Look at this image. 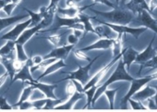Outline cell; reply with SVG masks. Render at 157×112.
<instances>
[{"label": "cell", "mask_w": 157, "mask_h": 112, "mask_svg": "<svg viewBox=\"0 0 157 112\" xmlns=\"http://www.w3.org/2000/svg\"><path fill=\"white\" fill-rule=\"evenodd\" d=\"M91 11H93L97 16H100L104 19V22L113 23V24H120V25H128L131 22H133L135 15L132 11L129 10L123 9L122 7H116L113 9L112 11H99L94 9H91Z\"/></svg>", "instance_id": "obj_1"}, {"label": "cell", "mask_w": 157, "mask_h": 112, "mask_svg": "<svg viewBox=\"0 0 157 112\" xmlns=\"http://www.w3.org/2000/svg\"><path fill=\"white\" fill-rule=\"evenodd\" d=\"M134 78L128 74V70H126V67H125V64L123 62V60L121 59V58L118 59L117 61V67L116 69V70L112 73V75L107 79L106 82H105L102 85L98 86L96 91H95V94H94V96L92 100V106H94L95 102L97 101V99L102 95L104 94V92L105 90L113 82H118V81H127V82H131Z\"/></svg>", "instance_id": "obj_2"}, {"label": "cell", "mask_w": 157, "mask_h": 112, "mask_svg": "<svg viewBox=\"0 0 157 112\" xmlns=\"http://www.w3.org/2000/svg\"><path fill=\"white\" fill-rule=\"evenodd\" d=\"M100 58V56H97L96 58H94V59H92L91 61H89V63L85 66H78L77 70L74 71H68V72H63L65 74H67L68 77L65 78L63 81H67V80H77L81 83H82L83 85H85L88 81L90 80V70L94 65V63Z\"/></svg>", "instance_id": "obj_3"}, {"label": "cell", "mask_w": 157, "mask_h": 112, "mask_svg": "<svg viewBox=\"0 0 157 112\" xmlns=\"http://www.w3.org/2000/svg\"><path fill=\"white\" fill-rule=\"evenodd\" d=\"M92 20H95L97 22L99 23H105L106 25H108L111 29H113L117 34H131L134 38L138 39L140 37V35L141 34H143L147 28L146 27H140V28H132V27H128L127 25H120V24H113V23H109L106 22H104L102 20H99L97 17H91Z\"/></svg>", "instance_id": "obj_4"}, {"label": "cell", "mask_w": 157, "mask_h": 112, "mask_svg": "<svg viewBox=\"0 0 157 112\" xmlns=\"http://www.w3.org/2000/svg\"><path fill=\"white\" fill-rule=\"evenodd\" d=\"M151 81H152L151 75H147V76H144L143 78H140V79H133L131 81V85H130V88L128 90V92L127 93V94L121 99V102H120V107L121 108H125L128 99L136 93L138 92L139 90H140L144 85H146L147 83H149Z\"/></svg>", "instance_id": "obj_5"}, {"label": "cell", "mask_w": 157, "mask_h": 112, "mask_svg": "<svg viewBox=\"0 0 157 112\" xmlns=\"http://www.w3.org/2000/svg\"><path fill=\"white\" fill-rule=\"evenodd\" d=\"M122 54H123V51H122L121 54H119V55L114 57V58L112 59V61H110L106 66H105L104 68H102V69H101V70L93 77V78H90V80L88 81V82L83 86V91L86 90V89H88V88H90V87H92V86L97 85V83L102 80V78L105 75V73H106V72L114 66V64H115L116 62H117L118 59L122 57Z\"/></svg>", "instance_id": "obj_6"}, {"label": "cell", "mask_w": 157, "mask_h": 112, "mask_svg": "<svg viewBox=\"0 0 157 112\" xmlns=\"http://www.w3.org/2000/svg\"><path fill=\"white\" fill-rule=\"evenodd\" d=\"M137 13L138 16L136 22L147 29H151L157 34V21L151 16L149 11L146 10H140Z\"/></svg>", "instance_id": "obj_7"}, {"label": "cell", "mask_w": 157, "mask_h": 112, "mask_svg": "<svg viewBox=\"0 0 157 112\" xmlns=\"http://www.w3.org/2000/svg\"><path fill=\"white\" fill-rule=\"evenodd\" d=\"M30 24H31V19H28V20H26L23 22L18 23L16 26L13 27L12 30H10L9 33L5 34L1 37V40H7V41L8 40H11V41L15 42L19 38V36L21 34V33L30 26Z\"/></svg>", "instance_id": "obj_8"}, {"label": "cell", "mask_w": 157, "mask_h": 112, "mask_svg": "<svg viewBox=\"0 0 157 112\" xmlns=\"http://www.w3.org/2000/svg\"><path fill=\"white\" fill-rule=\"evenodd\" d=\"M74 46H72V45H65V46H60L55 47L50 53H48L45 57H44V59L54 58L56 59L65 60L67 58V56L69 55V53L71 52V50L74 48Z\"/></svg>", "instance_id": "obj_9"}, {"label": "cell", "mask_w": 157, "mask_h": 112, "mask_svg": "<svg viewBox=\"0 0 157 112\" xmlns=\"http://www.w3.org/2000/svg\"><path fill=\"white\" fill-rule=\"evenodd\" d=\"M27 82L28 84L33 85L35 89H38L39 91H41L46 96V98H54V99L56 98V96L54 94L55 89L57 88L56 84H47V83L41 82L37 80H34L33 82Z\"/></svg>", "instance_id": "obj_10"}, {"label": "cell", "mask_w": 157, "mask_h": 112, "mask_svg": "<svg viewBox=\"0 0 157 112\" xmlns=\"http://www.w3.org/2000/svg\"><path fill=\"white\" fill-rule=\"evenodd\" d=\"M44 27H43V25L41 24V23H39V24H37V25H35V26H33V27H31V28H27V29H25L22 33H21V34L19 36V38L15 41V43L16 44H20V45H22V46H24L34 34H36L38 32H40L42 29H43Z\"/></svg>", "instance_id": "obj_11"}, {"label": "cell", "mask_w": 157, "mask_h": 112, "mask_svg": "<svg viewBox=\"0 0 157 112\" xmlns=\"http://www.w3.org/2000/svg\"><path fill=\"white\" fill-rule=\"evenodd\" d=\"M155 37H156V35L154 34L153 37H152V39L151 40L149 46L145 48V50L142 51L141 53H139L138 54V56H137V58L135 59V61L137 63L142 64V63H144V62L151 59L152 58H154V56L156 55V49L152 47V43L155 40Z\"/></svg>", "instance_id": "obj_12"}, {"label": "cell", "mask_w": 157, "mask_h": 112, "mask_svg": "<svg viewBox=\"0 0 157 112\" xmlns=\"http://www.w3.org/2000/svg\"><path fill=\"white\" fill-rule=\"evenodd\" d=\"M113 44V39H106V38H100L98 41H95L94 44L87 46L83 48H81L82 51L88 52L93 50H106L111 48Z\"/></svg>", "instance_id": "obj_13"}, {"label": "cell", "mask_w": 157, "mask_h": 112, "mask_svg": "<svg viewBox=\"0 0 157 112\" xmlns=\"http://www.w3.org/2000/svg\"><path fill=\"white\" fill-rule=\"evenodd\" d=\"M94 34H97L100 38L106 39H115L117 36V34L105 23H101V25L94 27Z\"/></svg>", "instance_id": "obj_14"}, {"label": "cell", "mask_w": 157, "mask_h": 112, "mask_svg": "<svg viewBox=\"0 0 157 112\" xmlns=\"http://www.w3.org/2000/svg\"><path fill=\"white\" fill-rule=\"evenodd\" d=\"M16 81H21L22 82H33L34 81V79L33 78L32 74H31V70H30V66L25 62L24 66L22 67V69L21 70H19L18 72L15 73L13 79L11 80L10 84H12L13 82H15Z\"/></svg>", "instance_id": "obj_15"}, {"label": "cell", "mask_w": 157, "mask_h": 112, "mask_svg": "<svg viewBox=\"0 0 157 112\" xmlns=\"http://www.w3.org/2000/svg\"><path fill=\"white\" fill-rule=\"evenodd\" d=\"M89 8H91V6H86V7H83V8H78V6H75V7H67L66 9H62V8L57 7L56 13L58 15H62L64 17L75 18V17L78 16V14L80 12L84 11L85 10H87Z\"/></svg>", "instance_id": "obj_16"}, {"label": "cell", "mask_w": 157, "mask_h": 112, "mask_svg": "<svg viewBox=\"0 0 157 112\" xmlns=\"http://www.w3.org/2000/svg\"><path fill=\"white\" fill-rule=\"evenodd\" d=\"M85 96L84 93H80V92H75L72 95L68 96V99L66 102H63L56 106L55 109H71L75 106V104L82 98Z\"/></svg>", "instance_id": "obj_17"}, {"label": "cell", "mask_w": 157, "mask_h": 112, "mask_svg": "<svg viewBox=\"0 0 157 112\" xmlns=\"http://www.w3.org/2000/svg\"><path fill=\"white\" fill-rule=\"evenodd\" d=\"M139 52L136 51L133 47L131 46H128L127 48H125L123 50V54H122V57H121V59L123 60L124 64H125V67H126V70H129L130 69V65L135 61L137 56H138Z\"/></svg>", "instance_id": "obj_18"}, {"label": "cell", "mask_w": 157, "mask_h": 112, "mask_svg": "<svg viewBox=\"0 0 157 112\" xmlns=\"http://www.w3.org/2000/svg\"><path fill=\"white\" fill-rule=\"evenodd\" d=\"M65 67H67V64L65 63V61L63 59H57L54 63H52L49 66H47L44 69V72L36 80L40 81L43 78H44L45 76H48V75H50V74H52V73H54V72H56V71H57V70H61L62 68H65Z\"/></svg>", "instance_id": "obj_19"}, {"label": "cell", "mask_w": 157, "mask_h": 112, "mask_svg": "<svg viewBox=\"0 0 157 112\" xmlns=\"http://www.w3.org/2000/svg\"><path fill=\"white\" fill-rule=\"evenodd\" d=\"M155 93H156V90L153 87H151V86L147 85L142 90H139L138 93L136 92L131 97H133L135 100H138V101H140V102H145L149 98L153 97Z\"/></svg>", "instance_id": "obj_20"}, {"label": "cell", "mask_w": 157, "mask_h": 112, "mask_svg": "<svg viewBox=\"0 0 157 112\" xmlns=\"http://www.w3.org/2000/svg\"><path fill=\"white\" fill-rule=\"evenodd\" d=\"M125 7L133 13H137L140 10H146L149 11V6L146 0H129L127 4H125Z\"/></svg>", "instance_id": "obj_21"}, {"label": "cell", "mask_w": 157, "mask_h": 112, "mask_svg": "<svg viewBox=\"0 0 157 112\" xmlns=\"http://www.w3.org/2000/svg\"><path fill=\"white\" fill-rule=\"evenodd\" d=\"M56 24H55V29L54 31L56 30H58L62 27H66L67 29H69V27L71 25H73L74 23L76 22H78V17H75V18H68V17H59L58 15L56 16Z\"/></svg>", "instance_id": "obj_22"}, {"label": "cell", "mask_w": 157, "mask_h": 112, "mask_svg": "<svg viewBox=\"0 0 157 112\" xmlns=\"http://www.w3.org/2000/svg\"><path fill=\"white\" fill-rule=\"evenodd\" d=\"M78 22H80L81 23L83 24L84 26V32H85V34H88V33H92V34H94V25L92 24L91 22V16L85 14L83 11L80 12L78 14Z\"/></svg>", "instance_id": "obj_23"}, {"label": "cell", "mask_w": 157, "mask_h": 112, "mask_svg": "<svg viewBox=\"0 0 157 112\" xmlns=\"http://www.w3.org/2000/svg\"><path fill=\"white\" fill-rule=\"evenodd\" d=\"M29 15L28 14H24V15H17V16H13V17H8L5 19H0V32L3 31L5 28L20 22L22 19H28Z\"/></svg>", "instance_id": "obj_24"}, {"label": "cell", "mask_w": 157, "mask_h": 112, "mask_svg": "<svg viewBox=\"0 0 157 112\" xmlns=\"http://www.w3.org/2000/svg\"><path fill=\"white\" fill-rule=\"evenodd\" d=\"M122 34H117V36L113 39V44L111 46L112 52H113V57H116L119 54L122 53L123 49V40H122Z\"/></svg>", "instance_id": "obj_25"}, {"label": "cell", "mask_w": 157, "mask_h": 112, "mask_svg": "<svg viewBox=\"0 0 157 112\" xmlns=\"http://www.w3.org/2000/svg\"><path fill=\"white\" fill-rule=\"evenodd\" d=\"M13 60L14 59H10L6 57H1V59H0V63L4 66V68L6 69V71L8 72V74L11 80L13 79V77L16 73V70L13 66Z\"/></svg>", "instance_id": "obj_26"}, {"label": "cell", "mask_w": 157, "mask_h": 112, "mask_svg": "<svg viewBox=\"0 0 157 112\" xmlns=\"http://www.w3.org/2000/svg\"><path fill=\"white\" fill-rule=\"evenodd\" d=\"M34 89H35V88H34L33 85L28 84V86H26V87L22 90V93H21V97H20L19 101H18L13 106H16V107H17L21 103L29 100L30 97H31V95H32V94H33V92L34 91Z\"/></svg>", "instance_id": "obj_27"}, {"label": "cell", "mask_w": 157, "mask_h": 112, "mask_svg": "<svg viewBox=\"0 0 157 112\" xmlns=\"http://www.w3.org/2000/svg\"><path fill=\"white\" fill-rule=\"evenodd\" d=\"M15 46H16V43L14 41L8 40L7 43L1 48H0V56H1V57H7L11 52L16 50Z\"/></svg>", "instance_id": "obj_28"}, {"label": "cell", "mask_w": 157, "mask_h": 112, "mask_svg": "<svg viewBox=\"0 0 157 112\" xmlns=\"http://www.w3.org/2000/svg\"><path fill=\"white\" fill-rule=\"evenodd\" d=\"M24 10H26L28 12V15L30 16V19H31V24H30V26H32V27L33 26H35V25L39 24L42 22V20L44 18V15L40 11L34 12V11H32V10H30L28 9H24Z\"/></svg>", "instance_id": "obj_29"}, {"label": "cell", "mask_w": 157, "mask_h": 112, "mask_svg": "<svg viewBox=\"0 0 157 112\" xmlns=\"http://www.w3.org/2000/svg\"><path fill=\"white\" fill-rule=\"evenodd\" d=\"M24 46L20 45V44H16V58L22 61V62H26L29 59V57L27 56L25 50H24Z\"/></svg>", "instance_id": "obj_30"}, {"label": "cell", "mask_w": 157, "mask_h": 112, "mask_svg": "<svg viewBox=\"0 0 157 112\" xmlns=\"http://www.w3.org/2000/svg\"><path fill=\"white\" fill-rule=\"evenodd\" d=\"M62 37H63V34H51L49 36L44 37V39L49 41V43L54 47H57V46H60V44H61V41H62Z\"/></svg>", "instance_id": "obj_31"}, {"label": "cell", "mask_w": 157, "mask_h": 112, "mask_svg": "<svg viewBox=\"0 0 157 112\" xmlns=\"http://www.w3.org/2000/svg\"><path fill=\"white\" fill-rule=\"evenodd\" d=\"M119 89H120V88H117V89L109 90V89H107V88H106V89L105 90V92H104V94L106 95V97H107V99H108V101H109V106H110V108H111V109H113V108H114L115 96H116L117 93L119 91Z\"/></svg>", "instance_id": "obj_32"}, {"label": "cell", "mask_w": 157, "mask_h": 112, "mask_svg": "<svg viewBox=\"0 0 157 112\" xmlns=\"http://www.w3.org/2000/svg\"><path fill=\"white\" fill-rule=\"evenodd\" d=\"M55 14L56 12L55 11H51V10H47V12L44 14L42 22H40L44 28L47 27V26H50L52 23H53V20H54V17H55Z\"/></svg>", "instance_id": "obj_33"}, {"label": "cell", "mask_w": 157, "mask_h": 112, "mask_svg": "<svg viewBox=\"0 0 157 112\" xmlns=\"http://www.w3.org/2000/svg\"><path fill=\"white\" fill-rule=\"evenodd\" d=\"M144 68H151L152 70H157V55L154 56V58H152L151 59L140 64V71L138 73V75L140 74L141 70L144 69Z\"/></svg>", "instance_id": "obj_34"}, {"label": "cell", "mask_w": 157, "mask_h": 112, "mask_svg": "<svg viewBox=\"0 0 157 112\" xmlns=\"http://www.w3.org/2000/svg\"><path fill=\"white\" fill-rule=\"evenodd\" d=\"M97 87H98L97 85H94V86H92V87L84 90L83 93L87 96V103H86V105H85L84 107H87V106H89L92 105V100H93V98L94 96V94H95V91H96Z\"/></svg>", "instance_id": "obj_35"}, {"label": "cell", "mask_w": 157, "mask_h": 112, "mask_svg": "<svg viewBox=\"0 0 157 112\" xmlns=\"http://www.w3.org/2000/svg\"><path fill=\"white\" fill-rule=\"evenodd\" d=\"M64 100H65L64 98H62V99H57V98H56V99H54V98H46V102H45V104H44V106L43 108H44V109L55 108L56 106H58L59 104L63 103Z\"/></svg>", "instance_id": "obj_36"}, {"label": "cell", "mask_w": 157, "mask_h": 112, "mask_svg": "<svg viewBox=\"0 0 157 112\" xmlns=\"http://www.w3.org/2000/svg\"><path fill=\"white\" fill-rule=\"evenodd\" d=\"M74 56L78 58V59H81V60H84V61H91L92 59L87 56L85 51H82V49H78L74 52Z\"/></svg>", "instance_id": "obj_37"}, {"label": "cell", "mask_w": 157, "mask_h": 112, "mask_svg": "<svg viewBox=\"0 0 157 112\" xmlns=\"http://www.w3.org/2000/svg\"><path fill=\"white\" fill-rule=\"evenodd\" d=\"M18 5H19V4H16V3H8V4L5 5V7H4L2 10H3V11H5V13H6L9 17H10V15L12 14L13 10L18 7Z\"/></svg>", "instance_id": "obj_38"}, {"label": "cell", "mask_w": 157, "mask_h": 112, "mask_svg": "<svg viewBox=\"0 0 157 112\" xmlns=\"http://www.w3.org/2000/svg\"><path fill=\"white\" fill-rule=\"evenodd\" d=\"M128 102H129L130 103V105H131V107L133 108V109H143V110H145L146 109V107H145V106L142 104V102H140V101H138V100H133L131 97L128 99Z\"/></svg>", "instance_id": "obj_39"}, {"label": "cell", "mask_w": 157, "mask_h": 112, "mask_svg": "<svg viewBox=\"0 0 157 112\" xmlns=\"http://www.w3.org/2000/svg\"><path fill=\"white\" fill-rule=\"evenodd\" d=\"M0 108L1 109H13L14 106L8 103V100L4 96H0Z\"/></svg>", "instance_id": "obj_40"}, {"label": "cell", "mask_w": 157, "mask_h": 112, "mask_svg": "<svg viewBox=\"0 0 157 112\" xmlns=\"http://www.w3.org/2000/svg\"><path fill=\"white\" fill-rule=\"evenodd\" d=\"M46 102V98L44 99H39V100H33L32 101V105H33V108H37V109H40V108H43L44 104Z\"/></svg>", "instance_id": "obj_41"}, {"label": "cell", "mask_w": 157, "mask_h": 112, "mask_svg": "<svg viewBox=\"0 0 157 112\" xmlns=\"http://www.w3.org/2000/svg\"><path fill=\"white\" fill-rule=\"evenodd\" d=\"M76 91V88H75V85L72 82V80H68V83L67 84V96H70L72 95Z\"/></svg>", "instance_id": "obj_42"}, {"label": "cell", "mask_w": 157, "mask_h": 112, "mask_svg": "<svg viewBox=\"0 0 157 112\" xmlns=\"http://www.w3.org/2000/svg\"><path fill=\"white\" fill-rule=\"evenodd\" d=\"M58 3H59V0H50V4L47 7V10L55 11L56 13V9L58 7Z\"/></svg>", "instance_id": "obj_43"}, {"label": "cell", "mask_w": 157, "mask_h": 112, "mask_svg": "<svg viewBox=\"0 0 157 112\" xmlns=\"http://www.w3.org/2000/svg\"><path fill=\"white\" fill-rule=\"evenodd\" d=\"M94 5L95 4H104V5H106L112 9H115L116 7H117V5H114L112 2H110L109 0H94Z\"/></svg>", "instance_id": "obj_44"}, {"label": "cell", "mask_w": 157, "mask_h": 112, "mask_svg": "<svg viewBox=\"0 0 157 112\" xmlns=\"http://www.w3.org/2000/svg\"><path fill=\"white\" fill-rule=\"evenodd\" d=\"M78 40H80V39H78L77 36H75L73 34H69V35L67 36V41L68 45H72V46H76V45L78 44Z\"/></svg>", "instance_id": "obj_45"}, {"label": "cell", "mask_w": 157, "mask_h": 112, "mask_svg": "<svg viewBox=\"0 0 157 112\" xmlns=\"http://www.w3.org/2000/svg\"><path fill=\"white\" fill-rule=\"evenodd\" d=\"M44 60V57L42 56H34L31 58V61H32V66H36V65H39L42 61ZM31 68V67H30Z\"/></svg>", "instance_id": "obj_46"}, {"label": "cell", "mask_w": 157, "mask_h": 112, "mask_svg": "<svg viewBox=\"0 0 157 112\" xmlns=\"http://www.w3.org/2000/svg\"><path fill=\"white\" fill-rule=\"evenodd\" d=\"M18 106H19V107H20V109H21V110H25V109L33 108L32 101H29V100H27V101H24V102L21 103V104H20Z\"/></svg>", "instance_id": "obj_47"}, {"label": "cell", "mask_w": 157, "mask_h": 112, "mask_svg": "<svg viewBox=\"0 0 157 112\" xmlns=\"http://www.w3.org/2000/svg\"><path fill=\"white\" fill-rule=\"evenodd\" d=\"M72 82H73V83H74V85H75V88H76V91L77 92H80V93H83L84 91H83V84L82 83H81L78 81H77V80H72Z\"/></svg>", "instance_id": "obj_48"}, {"label": "cell", "mask_w": 157, "mask_h": 112, "mask_svg": "<svg viewBox=\"0 0 157 112\" xmlns=\"http://www.w3.org/2000/svg\"><path fill=\"white\" fill-rule=\"evenodd\" d=\"M83 33H84V31H83V30H81V29H72V34H73L75 36H77L78 39L82 38V37L85 35Z\"/></svg>", "instance_id": "obj_49"}, {"label": "cell", "mask_w": 157, "mask_h": 112, "mask_svg": "<svg viewBox=\"0 0 157 112\" xmlns=\"http://www.w3.org/2000/svg\"><path fill=\"white\" fill-rule=\"evenodd\" d=\"M149 6V11H153L156 8H157V0H151L150 4H148Z\"/></svg>", "instance_id": "obj_50"}, {"label": "cell", "mask_w": 157, "mask_h": 112, "mask_svg": "<svg viewBox=\"0 0 157 112\" xmlns=\"http://www.w3.org/2000/svg\"><path fill=\"white\" fill-rule=\"evenodd\" d=\"M8 78H9V74H8L7 71H6L3 75L0 76V87H1V86L5 83V82L7 81Z\"/></svg>", "instance_id": "obj_51"}, {"label": "cell", "mask_w": 157, "mask_h": 112, "mask_svg": "<svg viewBox=\"0 0 157 112\" xmlns=\"http://www.w3.org/2000/svg\"><path fill=\"white\" fill-rule=\"evenodd\" d=\"M147 102H148V106H149V108H151V109H152V108H153V109H156V108H157V106L153 104V100H152V97L149 98V99L147 100Z\"/></svg>", "instance_id": "obj_52"}, {"label": "cell", "mask_w": 157, "mask_h": 112, "mask_svg": "<svg viewBox=\"0 0 157 112\" xmlns=\"http://www.w3.org/2000/svg\"><path fill=\"white\" fill-rule=\"evenodd\" d=\"M9 3V0H0V10H2L6 4Z\"/></svg>", "instance_id": "obj_53"}, {"label": "cell", "mask_w": 157, "mask_h": 112, "mask_svg": "<svg viewBox=\"0 0 157 112\" xmlns=\"http://www.w3.org/2000/svg\"><path fill=\"white\" fill-rule=\"evenodd\" d=\"M129 0H120L119 3H118V6L119 7H122V6H125V4H127Z\"/></svg>", "instance_id": "obj_54"}, {"label": "cell", "mask_w": 157, "mask_h": 112, "mask_svg": "<svg viewBox=\"0 0 157 112\" xmlns=\"http://www.w3.org/2000/svg\"><path fill=\"white\" fill-rule=\"evenodd\" d=\"M152 87L156 90V93H155V94H154V96H153V97H154V99H153V100H154L155 105L157 106V86H152Z\"/></svg>", "instance_id": "obj_55"}, {"label": "cell", "mask_w": 157, "mask_h": 112, "mask_svg": "<svg viewBox=\"0 0 157 112\" xmlns=\"http://www.w3.org/2000/svg\"><path fill=\"white\" fill-rule=\"evenodd\" d=\"M22 0H9V3H16V4H20Z\"/></svg>", "instance_id": "obj_56"}, {"label": "cell", "mask_w": 157, "mask_h": 112, "mask_svg": "<svg viewBox=\"0 0 157 112\" xmlns=\"http://www.w3.org/2000/svg\"><path fill=\"white\" fill-rule=\"evenodd\" d=\"M68 1H71V2L75 3L76 5H78V3H80L81 1H82V0H68Z\"/></svg>", "instance_id": "obj_57"}, {"label": "cell", "mask_w": 157, "mask_h": 112, "mask_svg": "<svg viewBox=\"0 0 157 112\" xmlns=\"http://www.w3.org/2000/svg\"><path fill=\"white\" fill-rule=\"evenodd\" d=\"M120 0H116V2H117V6H118V3H119Z\"/></svg>", "instance_id": "obj_58"}, {"label": "cell", "mask_w": 157, "mask_h": 112, "mask_svg": "<svg viewBox=\"0 0 157 112\" xmlns=\"http://www.w3.org/2000/svg\"><path fill=\"white\" fill-rule=\"evenodd\" d=\"M0 59H1V56H0Z\"/></svg>", "instance_id": "obj_59"}]
</instances>
